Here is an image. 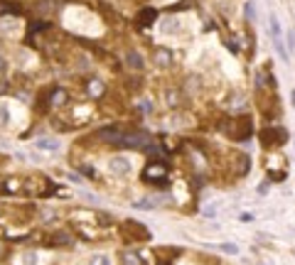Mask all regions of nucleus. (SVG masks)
<instances>
[{"instance_id": "nucleus-1", "label": "nucleus", "mask_w": 295, "mask_h": 265, "mask_svg": "<svg viewBox=\"0 0 295 265\" xmlns=\"http://www.w3.org/2000/svg\"><path fill=\"white\" fill-rule=\"evenodd\" d=\"M108 172L113 177H128L133 172V162L125 157V155H118V157H111L108 160Z\"/></svg>"}, {"instance_id": "nucleus-2", "label": "nucleus", "mask_w": 295, "mask_h": 265, "mask_svg": "<svg viewBox=\"0 0 295 265\" xmlns=\"http://www.w3.org/2000/svg\"><path fill=\"white\" fill-rule=\"evenodd\" d=\"M165 177H168V165L165 162H150V165L145 167V172H143V179L145 182H153V184H155V179L165 182Z\"/></svg>"}, {"instance_id": "nucleus-3", "label": "nucleus", "mask_w": 295, "mask_h": 265, "mask_svg": "<svg viewBox=\"0 0 295 265\" xmlns=\"http://www.w3.org/2000/svg\"><path fill=\"white\" fill-rule=\"evenodd\" d=\"M35 147L42 150V152H59L62 150V143L57 138H37L35 140Z\"/></svg>"}, {"instance_id": "nucleus-4", "label": "nucleus", "mask_w": 295, "mask_h": 265, "mask_svg": "<svg viewBox=\"0 0 295 265\" xmlns=\"http://www.w3.org/2000/svg\"><path fill=\"white\" fill-rule=\"evenodd\" d=\"M261 140H263V145H280L278 140H285V133L283 130H273V128H266L263 133H261Z\"/></svg>"}, {"instance_id": "nucleus-5", "label": "nucleus", "mask_w": 295, "mask_h": 265, "mask_svg": "<svg viewBox=\"0 0 295 265\" xmlns=\"http://www.w3.org/2000/svg\"><path fill=\"white\" fill-rule=\"evenodd\" d=\"M86 91H89L91 98H98V96L103 94V81H101V79H91V81L86 84Z\"/></svg>"}, {"instance_id": "nucleus-6", "label": "nucleus", "mask_w": 295, "mask_h": 265, "mask_svg": "<svg viewBox=\"0 0 295 265\" xmlns=\"http://www.w3.org/2000/svg\"><path fill=\"white\" fill-rule=\"evenodd\" d=\"M155 62H158L160 67H170V64H172V52H170V49H158V52H155Z\"/></svg>"}, {"instance_id": "nucleus-7", "label": "nucleus", "mask_w": 295, "mask_h": 265, "mask_svg": "<svg viewBox=\"0 0 295 265\" xmlns=\"http://www.w3.org/2000/svg\"><path fill=\"white\" fill-rule=\"evenodd\" d=\"M118 265H145V263H143V258L138 253H123Z\"/></svg>"}, {"instance_id": "nucleus-8", "label": "nucleus", "mask_w": 295, "mask_h": 265, "mask_svg": "<svg viewBox=\"0 0 295 265\" xmlns=\"http://www.w3.org/2000/svg\"><path fill=\"white\" fill-rule=\"evenodd\" d=\"M86 265H113V260H111V255H106V253H96V255L89 258Z\"/></svg>"}, {"instance_id": "nucleus-9", "label": "nucleus", "mask_w": 295, "mask_h": 265, "mask_svg": "<svg viewBox=\"0 0 295 265\" xmlns=\"http://www.w3.org/2000/svg\"><path fill=\"white\" fill-rule=\"evenodd\" d=\"M125 62H128V67H130V69H143V67H145V64H143V57H140L138 52H128Z\"/></svg>"}, {"instance_id": "nucleus-10", "label": "nucleus", "mask_w": 295, "mask_h": 265, "mask_svg": "<svg viewBox=\"0 0 295 265\" xmlns=\"http://www.w3.org/2000/svg\"><path fill=\"white\" fill-rule=\"evenodd\" d=\"M268 25H270L273 40H278V37H280V23H278V18H275V15H268Z\"/></svg>"}, {"instance_id": "nucleus-11", "label": "nucleus", "mask_w": 295, "mask_h": 265, "mask_svg": "<svg viewBox=\"0 0 295 265\" xmlns=\"http://www.w3.org/2000/svg\"><path fill=\"white\" fill-rule=\"evenodd\" d=\"M23 265H37L40 263V255L35 253V250H27V253H23Z\"/></svg>"}, {"instance_id": "nucleus-12", "label": "nucleus", "mask_w": 295, "mask_h": 265, "mask_svg": "<svg viewBox=\"0 0 295 265\" xmlns=\"http://www.w3.org/2000/svg\"><path fill=\"white\" fill-rule=\"evenodd\" d=\"M153 18H155V10H145V13H140V18H138V20L143 23L140 27H148V25H150V20H153Z\"/></svg>"}, {"instance_id": "nucleus-13", "label": "nucleus", "mask_w": 295, "mask_h": 265, "mask_svg": "<svg viewBox=\"0 0 295 265\" xmlns=\"http://www.w3.org/2000/svg\"><path fill=\"white\" fill-rule=\"evenodd\" d=\"M273 45H275V49H278V54H280V59H283V62H288V49H285V45H283V40L278 37V40H273Z\"/></svg>"}, {"instance_id": "nucleus-14", "label": "nucleus", "mask_w": 295, "mask_h": 265, "mask_svg": "<svg viewBox=\"0 0 295 265\" xmlns=\"http://www.w3.org/2000/svg\"><path fill=\"white\" fill-rule=\"evenodd\" d=\"M64 101H67V91H64V89H59V91L52 94V103H54V106H62Z\"/></svg>"}, {"instance_id": "nucleus-15", "label": "nucleus", "mask_w": 295, "mask_h": 265, "mask_svg": "<svg viewBox=\"0 0 295 265\" xmlns=\"http://www.w3.org/2000/svg\"><path fill=\"white\" fill-rule=\"evenodd\" d=\"M10 123V111L5 103H0V125H8Z\"/></svg>"}, {"instance_id": "nucleus-16", "label": "nucleus", "mask_w": 295, "mask_h": 265, "mask_svg": "<svg viewBox=\"0 0 295 265\" xmlns=\"http://www.w3.org/2000/svg\"><path fill=\"white\" fill-rule=\"evenodd\" d=\"M288 47H290V52H295V30L288 32Z\"/></svg>"}, {"instance_id": "nucleus-17", "label": "nucleus", "mask_w": 295, "mask_h": 265, "mask_svg": "<svg viewBox=\"0 0 295 265\" xmlns=\"http://www.w3.org/2000/svg\"><path fill=\"white\" fill-rule=\"evenodd\" d=\"M221 250H224V253H236V245H229V243H226V245H221Z\"/></svg>"}, {"instance_id": "nucleus-18", "label": "nucleus", "mask_w": 295, "mask_h": 265, "mask_svg": "<svg viewBox=\"0 0 295 265\" xmlns=\"http://www.w3.org/2000/svg\"><path fill=\"white\" fill-rule=\"evenodd\" d=\"M290 103H293V108H295V89L290 91Z\"/></svg>"}, {"instance_id": "nucleus-19", "label": "nucleus", "mask_w": 295, "mask_h": 265, "mask_svg": "<svg viewBox=\"0 0 295 265\" xmlns=\"http://www.w3.org/2000/svg\"><path fill=\"white\" fill-rule=\"evenodd\" d=\"M3 69H5V59H3V57H0V72H3Z\"/></svg>"}]
</instances>
